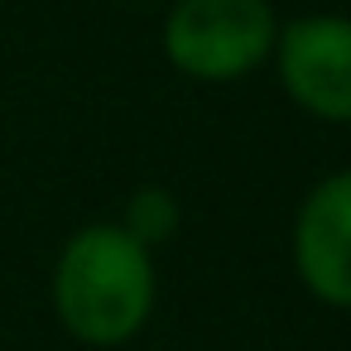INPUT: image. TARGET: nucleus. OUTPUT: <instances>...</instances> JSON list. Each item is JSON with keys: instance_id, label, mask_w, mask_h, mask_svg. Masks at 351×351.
I'll return each instance as SVG.
<instances>
[{"instance_id": "nucleus-3", "label": "nucleus", "mask_w": 351, "mask_h": 351, "mask_svg": "<svg viewBox=\"0 0 351 351\" xmlns=\"http://www.w3.org/2000/svg\"><path fill=\"white\" fill-rule=\"evenodd\" d=\"M274 49L279 82L303 111L322 121H351V20L303 15L284 25Z\"/></svg>"}, {"instance_id": "nucleus-4", "label": "nucleus", "mask_w": 351, "mask_h": 351, "mask_svg": "<svg viewBox=\"0 0 351 351\" xmlns=\"http://www.w3.org/2000/svg\"><path fill=\"white\" fill-rule=\"evenodd\" d=\"M293 260L322 303L351 308V169L308 193L293 226Z\"/></svg>"}, {"instance_id": "nucleus-2", "label": "nucleus", "mask_w": 351, "mask_h": 351, "mask_svg": "<svg viewBox=\"0 0 351 351\" xmlns=\"http://www.w3.org/2000/svg\"><path fill=\"white\" fill-rule=\"evenodd\" d=\"M269 0H178L164 25V53L197 82H231L265 63L274 49Z\"/></svg>"}, {"instance_id": "nucleus-1", "label": "nucleus", "mask_w": 351, "mask_h": 351, "mask_svg": "<svg viewBox=\"0 0 351 351\" xmlns=\"http://www.w3.org/2000/svg\"><path fill=\"white\" fill-rule=\"evenodd\" d=\"M53 303L68 332L92 346H116L135 337L154 308L149 245H140L125 226L77 231L58 260Z\"/></svg>"}, {"instance_id": "nucleus-5", "label": "nucleus", "mask_w": 351, "mask_h": 351, "mask_svg": "<svg viewBox=\"0 0 351 351\" xmlns=\"http://www.w3.org/2000/svg\"><path fill=\"white\" fill-rule=\"evenodd\" d=\"M140 245H159L178 231V202L164 193V188H140L125 207V221H121Z\"/></svg>"}]
</instances>
